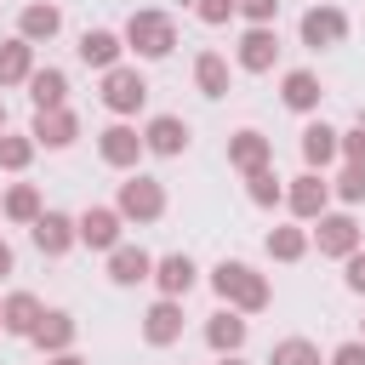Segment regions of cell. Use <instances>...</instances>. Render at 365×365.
I'll list each match as a JSON object with an SVG mask.
<instances>
[{"instance_id":"cell-17","label":"cell","mask_w":365,"mask_h":365,"mask_svg":"<svg viewBox=\"0 0 365 365\" xmlns=\"http://www.w3.org/2000/svg\"><path fill=\"white\" fill-rule=\"evenodd\" d=\"M97 154H103L108 165H120V171H125V165H137V154H143V137H137L131 125H108V131H103V143H97Z\"/></svg>"},{"instance_id":"cell-29","label":"cell","mask_w":365,"mask_h":365,"mask_svg":"<svg viewBox=\"0 0 365 365\" xmlns=\"http://www.w3.org/2000/svg\"><path fill=\"white\" fill-rule=\"evenodd\" d=\"M302 251H308L302 228H274V234H268V257H279V262H297Z\"/></svg>"},{"instance_id":"cell-23","label":"cell","mask_w":365,"mask_h":365,"mask_svg":"<svg viewBox=\"0 0 365 365\" xmlns=\"http://www.w3.org/2000/svg\"><path fill=\"white\" fill-rule=\"evenodd\" d=\"M205 342H211L217 354H234V348L245 342V319H240L234 308H222V314H211V325H205Z\"/></svg>"},{"instance_id":"cell-35","label":"cell","mask_w":365,"mask_h":365,"mask_svg":"<svg viewBox=\"0 0 365 365\" xmlns=\"http://www.w3.org/2000/svg\"><path fill=\"white\" fill-rule=\"evenodd\" d=\"M336 137H342L336 148L348 154V165H365V125H354V131H336Z\"/></svg>"},{"instance_id":"cell-19","label":"cell","mask_w":365,"mask_h":365,"mask_svg":"<svg viewBox=\"0 0 365 365\" xmlns=\"http://www.w3.org/2000/svg\"><path fill=\"white\" fill-rule=\"evenodd\" d=\"M80 63H86V68H114V63H120V34L86 29V34H80Z\"/></svg>"},{"instance_id":"cell-21","label":"cell","mask_w":365,"mask_h":365,"mask_svg":"<svg viewBox=\"0 0 365 365\" xmlns=\"http://www.w3.org/2000/svg\"><path fill=\"white\" fill-rule=\"evenodd\" d=\"M63 91H68V74H63V68H34V74H29L34 108H63Z\"/></svg>"},{"instance_id":"cell-14","label":"cell","mask_w":365,"mask_h":365,"mask_svg":"<svg viewBox=\"0 0 365 365\" xmlns=\"http://www.w3.org/2000/svg\"><path fill=\"white\" fill-rule=\"evenodd\" d=\"M143 336H148L154 348H165V342H177V336H182V308H177V297H160V302L148 308Z\"/></svg>"},{"instance_id":"cell-26","label":"cell","mask_w":365,"mask_h":365,"mask_svg":"<svg viewBox=\"0 0 365 365\" xmlns=\"http://www.w3.org/2000/svg\"><path fill=\"white\" fill-rule=\"evenodd\" d=\"M194 80H200L205 97H222V91H228V63H222L217 51H200V57H194Z\"/></svg>"},{"instance_id":"cell-9","label":"cell","mask_w":365,"mask_h":365,"mask_svg":"<svg viewBox=\"0 0 365 365\" xmlns=\"http://www.w3.org/2000/svg\"><path fill=\"white\" fill-rule=\"evenodd\" d=\"M74 240H80V234H74V217H63V211H40V217H34V245H40L46 257H63Z\"/></svg>"},{"instance_id":"cell-20","label":"cell","mask_w":365,"mask_h":365,"mask_svg":"<svg viewBox=\"0 0 365 365\" xmlns=\"http://www.w3.org/2000/svg\"><path fill=\"white\" fill-rule=\"evenodd\" d=\"M29 336H34V342H40L46 354H63V348L74 342V319H68L63 308H51V314H40V325H34Z\"/></svg>"},{"instance_id":"cell-10","label":"cell","mask_w":365,"mask_h":365,"mask_svg":"<svg viewBox=\"0 0 365 365\" xmlns=\"http://www.w3.org/2000/svg\"><path fill=\"white\" fill-rule=\"evenodd\" d=\"M74 131H80V120H74L68 108H40L29 137H34V143H46V148H68V143H74Z\"/></svg>"},{"instance_id":"cell-6","label":"cell","mask_w":365,"mask_h":365,"mask_svg":"<svg viewBox=\"0 0 365 365\" xmlns=\"http://www.w3.org/2000/svg\"><path fill=\"white\" fill-rule=\"evenodd\" d=\"M274 51H279L274 29H268V23H251L245 40H240V68H245V74H268V68H274Z\"/></svg>"},{"instance_id":"cell-27","label":"cell","mask_w":365,"mask_h":365,"mask_svg":"<svg viewBox=\"0 0 365 365\" xmlns=\"http://www.w3.org/2000/svg\"><path fill=\"white\" fill-rule=\"evenodd\" d=\"M57 29H63L57 6H23V40H51Z\"/></svg>"},{"instance_id":"cell-3","label":"cell","mask_w":365,"mask_h":365,"mask_svg":"<svg viewBox=\"0 0 365 365\" xmlns=\"http://www.w3.org/2000/svg\"><path fill=\"white\" fill-rule=\"evenodd\" d=\"M143 97H148V86H143V74L137 68H103V103L114 108V114H137L143 108Z\"/></svg>"},{"instance_id":"cell-18","label":"cell","mask_w":365,"mask_h":365,"mask_svg":"<svg viewBox=\"0 0 365 365\" xmlns=\"http://www.w3.org/2000/svg\"><path fill=\"white\" fill-rule=\"evenodd\" d=\"M40 297H29V291H17V297H6V308H0V331H11V336H29L34 325H40Z\"/></svg>"},{"instance_id":"cell-5","label":"cell","mask_w":365,"mask_h":365,"mask_svg":"<svg viewBox=\"0 0 365 365\" xmlns=\"http://www.w3.org/2000/svg\"><path fill=\"white\" fill-rule=\"evenodd\" d=\"M342 34H348V17H342L336 6H314V11L302 17V46H314V51L342 46Z\"/></svg>"},{"instance_id":"cell-25","label":"cell","mask_w":365,"mask_h":365,"mask_svg":"<svg viewBox=\"0 0 365 365\" xmlns=\"http://www.w3.org/2000/svg\"><path fill=\"white\" fill-rule=\"evenodd\" d=\"M29 57H34V46L17 34V40H6L0 46V86H17V80H29L34 68H29Z\"/></svg>"},{"instance_id":"cell-34","label":"cell","mask_w":365,"mask_h":365,"mask_svg":"<svg viewBox=\"0 0 365 365\" xmlns=\"http://www.w3.org/2000/svg\"><path fill=\"white\" fill-rule=\"evenodd\" d=\"M194 11H200V23H228V17L240 11V0H200Z\"/></svg>"},{"instance_id":"cell-30","label":"cell","mask_w":365,"mask_h":365,"mask_svg":"<svg viewBox=\"0 0 365 365\" xmlns=\"http://www.w3.org/2000/svg\"><path fill=\"white\" fill-rule=\"evenodd\" d=\"M268 365H319V348L314 342H302V336H291V342H279L274 348V359Z\"/></svg>"},{"instance_id":"cell-41","label":"cell","mask_w":365,"mask_h":365,"mask_svg":"<svg viewBox=\"0 0 365 365\" xmlns=\"http://www.w3.org/2000/svg\"><path fill=\"white\" fill-rule=\"evenodd\" d=\"M0 131H6V108H0Z\"/></svg>"},{"instance_id":"cell-1","label":"cell","mask_w":365,"mask_h":365,"mask_svg":"<svg viewBox=\"0 0 365 365\" xmlns=\"http://www.w3.org/2000/svg\"><path fill=\"white\" fill-rule=\"evenodd\" d=\"M211 285H217V297L234 302L240 314H262V308H268V279H262L257 268H245V262H217V268H211Z\"/></svg>"},{"instance_id":"cell-15","label":"cell","mask_w":365,"mask_h":365,"mask_svg":"<svg viewBox=\"0 0 365 365\" xmlns=\"http://www.w3.org/2000/svg\"><path fill=\"white\" fill-rule=\"evenodd\" d=\"M154 274V257L148 251H137V245H114L108 251V279L114 285H137V279H148Z\"/></svg>"},{"instance_id":"cell-36","label":"cell","mask_w":365,"mask_h":365,"mask_svg":"<svg viewBox=\"0 0 365 365\" xmlns=\"http://www.w3.org/2000/svg\"><path fill=\"white\" fill-rule=\"evenodd\" d=\"M240 17H251V23H274V17H279V0H240Z\"/></svg>"},{"instance_id":"cell-24","label":"cell","mask_w":365,"mask_h":365,"mask_svg":"<svg viewBox=\"0 0 365 365\" xmlns=\"http://www.w3.org/2000/svg\"><path fill=\"white\" fill-rule=\"evenodd\" d=\"M302 160H308V165H331V160H336V131H331L325 120L302 125Z\"/></svg>"},{"instance_id":"cell-32","label":"cell","mask_w":365,"mask_h":365,"mask_svg":"<svg viewBox=\"0 0 365 365\" xmlns=\"http://www.w3.org/2000/svg\"><path fill=\"white\" fill-rule=\"evenodd\" d=\"M29 154H34V137H0V165L6 171H23Z\"/></svg>"},{"instance_id":"cell-40","label":"cell","mask_w":365,"mask_h":365,"mask_svg":"<svg viewBox=\"0 0 365 365\" xmlns=\"http://www.w3.org/2000/svg\"><path fill=\"white\" fill-rule=\"evenodd\" d=\"M57 365H86V359H74V354H57Z\"/></svg>"},{"instance_id":"cell-7","label":"cell","mask_w":365,"mask_h":365,"mask_svg":"<svg viewBox=\"0 0 365 365\" xmlns=\"http://www.w3.org/2000/svg\"><path fill=\"white\" fill-rule=\"evenodd\" d=\"M143 148H148V154H160V160H171V154H182V148H188V125H182L177 114H154V120H148V131H143Z\"/></svg>"},{"instance_id":"cell-2","label":"cell","mask_w":365,"mask_h":365,"mask_svg":"<svg viewBox=\"0 0 365 365\" xmlns=\"http://www.w3.org/2000/svg\"><path fill=\"white\" fill-rule=\"evenodd\" d=\"M125 46H131L137 57H171V46H177V23H171L165 11H131V23H125Z\"/></svg>"},{"instance_id":"cell-37","label":"cell","mask_w":365,"mask_h":365,"mask_svg":"<svg viewBox=\"0 0 365 365\" xmlns=\"http://www.w3.org/2000/svg\"><path fill=\"white\" fill-rule=\"evenodd\" d=\"M348 291L365 297V251H348Z\"/></svg>"},{"instance_id":"cell-12","label":"cell","mask_w":365,"mask_h":365,"mask_svg":"<svg viewBox=\"0 0 365 365\" xmlns=\"http://www.w3.org/2000/svg\"><path fill=\"white\" fill-rule=\"evenodd\" d=\"M285 200H291V211H297L302 222H314V217H325V200H331V182L308 171V177H297V182H291V194H285Z\"/></svg>"},{"instance_id":"cell-4","label":"cell","mask_w":365,"mask_h":365,"mask_svg":"<svg viewBox=\"0 0 365 365\" xmlns=\"http://www.w3.org/2000/svg\"><path fill=\"white\" fill-rule=\"evenodd\" d=\"M160 211H165V194H160V182H154V177H131V182L120 188V217L154 222Z\"/></svg>"},{"instance_id":"cell-11","label":"cell","mask_w":365,"mask_h":365,"mask_svg":"<svg viewBox=\"0 0 365 365\" xmlns=\"http://www.w3.org/2000/svg\"><path fill=\"white\" fill-rule=\"evenodd\" d=\"M268 160H274V143H268L262 131H240V137L228 143V165H234V171H245V177H251V171H262Z\"/></svg>"},{"instance_id":"cell-39","label":"cell","mask_w":365,"mask_h":365,"mask_svg":"<svg viewBox=\"0 0 365 365\" xmlns=\"http://www.w3.org/2000/svg\"><path fill=\"white\" fill-rule=\"evenodd\" d=\"M6 274H11V245L0 240V279H6Z\"/></svg>"},{"instance_id":"cell-33","label":"cell","mask_w":365,"mask_h":365,"mask_svg":"<svg viewBox=\"0 0 365 365\" xmlns=\"http://www.w3.org/2000/svg\"><path fill=\"white\" fill-rule=\"evenodd\" d=\"M336 194H342L348 205H359V200H365V165H348V171L336 177Z\"/></svg>"},{"instance_id":"cell-28","label":"cell","mask_w":365,"mask_h":365,"mask_svg":"<svg viewBox=\"0 0 365 365\" xmlns=\"http://www.w3.org/2000/svg\"><path fill=\"white\" fill-rule=\"evenodd\" d=\"M6 217H11V222H34V217H40V188H34V182H17V188L6 194Z\"/></svg>"},{"instance_id":"cell-42","label":"cell","mask_w":365,"mask_h":365,"mask_svg":"<svg viewBox=\"0 0 365 365\" xmlns=\"http://www.w3.org/2000/svg\"><path fill=\"white\" fill-rule=\"evenodd\" d=\"M222 365H245V359H222Z\"/></svg>"},{"instance_id":"cell-13","label":"cell","mask_w":365,"mask_h":365,"mask_svg":"<svg viewBox=\"0 0 365 365\" xmlns=\"http://www.w3.org/2000/svg\"><path fill=\"white\" fill-rule=\"evenodd\" d=\"M314 240H319L325 257H348V251H359V222L354 217H319Z\"/></svg>"},{"instance_id":"cell-38","label":"cell","mask_w":365,"mask_h":365,"mask_svg":"<svg viewBox=\"0 0 365 365\" xmlns=\"http://www.w3.org/2000/svg\"><path fill=\"white\" fill-rule=\"evenodd\" d=\"M331 365H365V342H342V348L331 354Z\"/></svg>"},{"instance_id":"cell-31","label":"cell","mask_w":365,"mask_h":365,"mask_svg":"<svg viewBox=\"0 0 365 365\" xmlns=\"http://www.w3.org/2000/svg\"><path fill=\"white\" fill-rule=\"evenodd\" d=\"M245 182H251V205H279V194H285V188H279V177H274L268 165H262V171H251Z\"/></svg>"},{"instance_id":"cell-22","label":"cell","mask_w":365,"mask_h":365,"mask_svg":"<svg viewBox=\"0 0 365 365\" xmlns=\"http://www.w3.org/2000/svg\"><path fill=\"white\" fill-rule=\"evenodd\" d=\"M319 74H308V68H291L285 74V108H297V114H308V108H319Z\"/></svg>"},{"instance_id":"cell-8","label":"cell","mask_w":365,"mask_h":365,"mask_svg":"<svg viewBox=\"0 0 365 365\" xmlns=\"http://www.w3.org/2000/svg\"><path fill=\"white\" fill-rule=\"evenodd\" d=\"M74 234H80L91 251H114V245H120V211H108V205H91V211L74 222Z\"/></svg>"},{"instance_id":"cell-16","label":"cell","mask_w":365,"mask_h":365,"mask_svg":"<svg viewBox=\"0 0 365 365\" xmlns=\"http://www.w3.org/2000/svg\"><path fill=\"white\" fill-rule=\"evenodd\" d=\"M148 279H160V291H165V297H188V291H194V257L171 251V257H160V262H154V274H148Z\"/></svg>"}]
</instances>
